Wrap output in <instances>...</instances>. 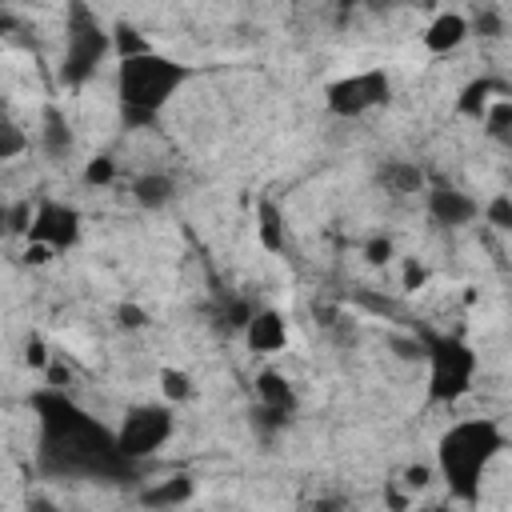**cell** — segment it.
<instances>
[{"instance_id": "1", "label": "cell", "mask_w": 512, "mask_h": 512, "mask_svg": "<svg viewBox=\"0 0 512 512\" xmlns=\"http://www.w3.org/2000/svg\"><path fill=\"white\" fill-rule=\"evenodd\" d=\"M40 420V464L56 476H124L132 460L116 448V432L96 424L64 388H44L32 396Z\"/></svg>"}, {"instance_id": "2", "label": "cell", "mask_w": 512, "mask_h": 512, "mask_svg": "<svg viewBox=\"0 0 512 512\" xmlns=\"http://www.w3.org/2000/svg\"><path fill=\"white\" fill-rule=\"evenodd\" d=\"M192 80V68L160 56V52H136L124 56L116 68V96H120V120L124 128H148L160 108Z\"/></svg>"}, {"instance_id": "3", "label": "cell", "mask_w": 512, "mask_h": 512, "mask_svg": "<svg viewBox=\"0 0 512 512\" xmlns=\"http://www.w3.org/2000/svg\"><path fill=\"white\" fill-rule=\"evenodd\" d=\"M504 448V432L496 420L480 416V420H460L440 436V472L448 480V488L460 500H476L480 492V476L484 468L500 456Z\"/></svg>"}, {"instance_id": "4", "label": "cell", "mask_w": 512, "mask_h": 512, "mask_svg": "<svg viewBox=\"0 0 512 512\" xmlns=\"http://www.w3.org/2000/svg\"><path fill=\"white\" fill-rule=\"evenodd\" d=\"M112 52V32L96 20V12L84 0H68V20H64V60H60V80L68 88H80L100 60Z\"/></svg>"}, {"instance_id": "5", "label": "cell", "mask_w": 512, "mask_h": 512, "mask_svg": "<svg viewBox=\"0 0 512 512\" xmlns=\"http://www.w3.org/2000/svg\"><path fill=\"white\" fill-rule=\"evenodd\" d=\"M420 348L428 356V404H456L476 380V352L444 332H424Z\"/></svg>"}, {"instance_id": "6", "label": "cell", "mask_w": 512, "mask_h": 512, "mask_svg": "<svg viewBox=\"0 0 512 512\" xmlns=\"http://www.w3.org/2000/svg\"><path fill=\"white\" fill-rule=\"evenodd\" d=\"M392 100V80L384 68H368V72H352V76H340L324 88V104L332 116L340 120H356L380 104Z\"/></svg>"}, {"instance_id": "7", "label": "cell", "mask_w": 512, "mask_h": 512, "mask_svg": "<svg viewBox=\"0 0 512 512\" xmlns=\"http://www.w3.org/2000/svg\"><path fill=\"white\" fill-rule=\"evenodd\" d=\"M176 420H172V408L164 404H136L124 412L120 428H116V448L136 464L144 456H152L168 436H172Z\"/></svg>"}, {"instance_id": "8", "label": "cell", "mask_w": 512, "mask_h": 512, "mask_svg": "<svg viewBox=\"0 0 512 512\" xmlns=\"http://www.w3.org/2000/svg\"><path fill=\"white\" fill-rule=\"evenodd\" d=\"M24 236L28 240H44L56 252H64V248H72L80 240V212L72 204H60V200H40L32 208V224H28Z\"/></svg>"}, {"instance_id": "9", "label": "cell", "mask_w": 512, "mask_h": 512, "mask_svg": "<svg viewBox=\"0 0 512 512\" xmlns=\"http://www.w3.org/2000/svg\"><path fill=\"white\" fill-rule=\"evenodd\" d=\"M428 216L436 224H444V228H464V224H472L480 216V204L468 192L452 188V184H436L428 192Z\"/></svg>"}, {"instance_id": "10", "label": "cell", "mask_w": 512, "mask_h": 512, "mask_svg": "<svg viewBox=\"0 0 512 512\" xmlns=\"http://www.w3.org/2000/svg\"><path fill=\"white\" fill-rule=\"evenodd\" d=\"M244 340L252 352H280L288 344V320L276 308H252L244 324Z\"/></svg>"}, {"instance_id": "11", "label": "cell", "mask_w": 512, "mask_h": 512, "mask_svg": "<svg viewBox=\"0 0 512 512\" xmlns=\"http://www.w3.org/2000/svg\"><path fill=\"white\" fill-rule=\"evenodd\" d=\"M468 32H472V24H468L460 12H440V16L424 28V48H428L432 56L456 52V48L468 40Z\"/></svg>"}, {"instance_id": "12", "label": "cell", "mask_w": 512, "mask_h": 512, "mask_svg": "<svg viewBox=\"0 0 512 512\" xmlns=\"http://www.w3.org/2000/svg\"><path fill=\"white\" fill-rule=\"evenodd\" d=\"M376 180H380V188L388 196H412V192L424 188V172L412 160H384L380 172H376Z\"/></svg>"}, {"instance_id": "13", "label": "cell", "mask_w": 512, "mask_h": 512, "mask_svg": "<svg viewBox=\"0 0 512 512\" xmlns=\"http://www.w3.org/2000/svg\"><path fill=\"white\" fill-rule=\"evenodd\" d=\"M172 196H176V184H172L168 172H144V176L132 180V200H136L140 208H148V212L168 208Z\"/></svg>"}, {"instance_id": "14", "label": "cell", "mask_w": 512, "mask_h": 512, "mask_svg": "<svg viewBox=\"0 0 512 512\" xmlns=\"http://www.w3.org/2000/svg\"><path fill=\"white\" fill-rule=\"evenodd\" d=\"M40 144H44V152H48L52 160H64V156L72 152V124H68V116H64L56 104H48V108H44Z\"/></svg>"}, {"instance_id": "15", "label": "cell", "mask_w": 512, "mask_h": 512, "mask_svg": "<svg viewBox=\"0 0 512 512\" xmlns=\"http://www.w3.org/2000/svg\"><path fill=\"white\" fill-rule=\"evenodd\" d=\"M192 492H196L192 476L180 472V476H172V480H160V484L144 488V492H140V504H148V508H172V504H188Z\"/></svg>"}, {"instance_id": "16", "label": "cell", "mask_w": 512, "mask_h": 512, "mask_svg": "<svg viewBox=\"0 0 512 512\" xmlns=\"http://www.w3.org/2000/svg\"><path fill=\"white\" fill-rule=\"evenodd\" d=\"M256 240H260V248H268V252H284V244H288L284 216H280V208H276L272 200H260V204H256Z\"/></svg>"}, {"instance_id": "17", "label": "cell", "mask_w": 512, "mask_h": 512, "mask_svg": "<svg viewBox=\"0 0 512 512\" xmlns=\"http://www.w3.org/2000/svg\"><path fill=\"white\" fill-rule=\"evenodd\" d=\"M492 96H504V88H500L496 80L480 76V80L464 84V92H460V100H456V112H460V116H468V120H480Z\"/></svg>"}, {"instance_id": "18", "label": "cell", "mask_w": 512, "mask_h": 512, "mask_svg": "<svg viewBox=\"0 0 512 512\" xmlns=\"http://www.w3.org/2000/svg\"><path fill=\"white\" fill-rule=\"evenodd\" d=\"M256 396H260V404L280 408V412H292V408H296V392H292V384H288L280 372H272V368L256 376Z\"/></svg>"}, {"instance_id": "19", "label": "cell", "mask_w": 512, "mask_h": 512, "mask_svg": "<svg viewBox=\"0 0 512 512\" xmlns=\"http://www.w3.org/2000/svg\"><path fill=\"white\" fill-rule=\"evenodd\" d=\"M480 124L488 128V136H492V140H508V136H512V100H508V96L488 100V108H484Z\"/></svg>"}, {"instance_id": "20", "label": "cell", "mask_w": 512, "mask_h": 512, "mask_svg": "<svg viewBox=\"0 0 512 512\" xmlns=\"http://www.w3.org/2000/svg\"><path fill=\"white\" fill-rule=\"evenodd\" d=\"M160 396H164L168 404H184V400H192V396H196L192 376L180 372V368H160Z\"/></svg>"}, {"instance_id": "21", "label": "cell", "mask_w": 512, "mask_h": 512, "mask_svg": "<svg viewBox=\"0 0 512 512\" xmlns=\"http://www.w3.org/2000/svg\"><path fill=\"white\" fill-rule=\"evenodd\" d=\"M112 52H116V56L124 60V56H136V52H148V44L140 40V32H136L132 24H124V20H120V24L112 28Z\"/></svg>"}, {"instance_id": "22", "label": "cell", "mask_w": 512, "mask_h": 512, "mask_svg": "<svg viewBox=\"0 0 512 512\" xmlns=\"http://www.w3.org/2000/svg\"><path fill=\"white\" fill-rule=\"evenodd\" d=\"M28 148V136H24V128L20 124H12V120H0V160H12V156H20Z\"/></svg>"}, {"instance_id": "23", "label": "cell", "mask_w": 512, "mask_h": 512, "mask_svg": "<svg viewBox=\"0 0 512 512\" xmlns=\"http://www.w3.org/2000/svg\"><path fill=\"white\" fill-rule=\"evenodd\" d=\"M112 180H116V160H112V156H96V160L84 164V184L104 188V184H112Z\"/></svg>"}, {"instance_id": "24", "label": "cell", "mask_w": 512, "mask_h": 512, "mask_svg": "<svg viewBox=\"0 0 512 512\" xmlns=\"http://www.w3.org/2000/svg\"><path fill=\"white\" fill-rule=\"evenodd\" d=\"M484 216H488V224H492V228L508 232V228H512V196H508V192L492 196V200H488V208H484Z\"/></svg>"}, {"instance_id": "25", "label": "cell", "mask_w": 512, "mask_h": 512, "mask_svg": "<svg viewBox=\"0 0 512 512\" xmlns=\"http://www.w3.org/2000/svg\"><path fill=\"white\" fill-rule=\"evenodd\" d=\"M220 316H224V328H244L248 316H252V304H248L244 296H232V300L220 308Z\"/></svg>"}, {"instance_id": "26", "label": "cell", "mask_w": 512, "mask_h": 512, "mask_svg": "<svg viewBox=\"0 0 512 512\" xmlns=\"http://www.w3.org/2000/svg\"><path fill=\"white\" fill-rule=\"evenodd\" d=\"M364 260H368L372 268H384V264L392 260V240H388V236H372V240L364 244Z\"/></svg>"}, {"instance_id": "27", "label": "cell", "mask_w": 512, "mask_h": 512, "mask_svg": "<svg viewBox=\"0 0 512 512\" xmlns=\"http://www.w3.org/2000/svg\"><path fill=\"white\" fill-rule=\"evenodd\" d=\"M428 284V268L420 264V260H404V268H400V288L404 292H416V288H424Z\"/></svg>"}, {"instance_id": "28", "label": "cell", "mask_w": 512, "mask_h": 512, "mask_svg": "<svg viewBox=\"0 0 512 512\" xmlns=\"http://www.w3.org/2000/svg\"><path fill=\"white\" fill-rule=\"evenodd\" d=\"M48 360H52V356H48V344H44L40 336H28V340H24V364L36 368V372H44Z\"/></svg>"}, {"instance_id": "29", "label": "cell", "mask_w": 512, "mask_h": 512, "mask_svg": "<svg viewBox=\"0 0 512 512\" xmlns=\"http://www.w3.org/2000/svg\"><path fill=\"white\" fill-rule=\"evenodd\" d=\"M116 324L128 328V332H140V328L148 324V312H144L140 304H120V308H116Z\"/></svg>"}, {"instance_id": "30", "label": "cell", "mask_w": 512, "mask_h": 512, "mask_svg": "<svg viewBox=\"0 0 512 512\" xmlns=\"http://www.w3.org/2000/svg\"><path fill=\"white\" fill-rule=\"evenodd\" d=\"M4 220H8V232H28V224H32V204L20 200L16 208H4Z\"/></svg>"}, {"instance_id": "31", "label": "cell", "mask_w": 512, "mask_h": 512, "mask_svg": "<svg viewBox=\"0 0 512 512\" xmlns=\"http://www.w3.org/2000/svg\"><path fill=\"white\" fill-rule=\"evenodd\" d=\"M476 32H480V36H500V32H504V16L492 12V8H480V12H476Z\"/></svg>"}, {"instance_id": "32", "label": "cell", "mask_w": 512, "mask_h": 512, "mask_svg": "<svg viewBox=\"0 0 512 512\" xmlns=\"http://www.w3.org/2000/svg\"><path fill=\"white\" fill-rule=\"evenodd\" d=\"M52 256H56V248L44 240H28V248H24V264H36V268H44Z\"/></svg>"}, {"instance_id": "33", "label": "cell", "mask_w": 512, "mask_h": 512, "mask_svg": "<svg viewBox=\"0 0 512 512\" xmlns=\"http://www.w3.org/2000/svg\"><path fill=\"white\" fill-rule=\"evenodd\" d=\"M44 372H48V388H68V380H72V372H68V368H60V364H52V360H48V368H44Z\"/></svg>"}, {"instance_id": "34", "label": "cell", "mask_w": 512, "mask_h": 512, "mask_svg": "<svg viewBox=\"0 0 512 512\" xmlns=\"http://www.w3.org/2000/svg\"><path fill=\"white\" fill-rule=\"evenodd\" d=\"M428 480H432V472H428L424 464H412V468L404 472V484H408V488H424Z\"/></svg>"}, {"instance_id": "35", "label": "cell", "mask_w": 512, "mask_h": 512, "mask_svg": "<svg viewBox=\"0 0 512 512\" xmlns=\"http://www.w3.org/2000/svg\"><path fill=\"white\" fill-rule=\"evenodd\" d=\"M8 236V220H4V208H0V240Z\"/></svg>"}]
</instances>
